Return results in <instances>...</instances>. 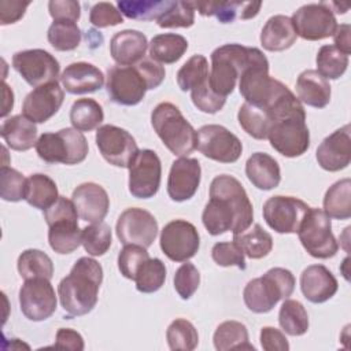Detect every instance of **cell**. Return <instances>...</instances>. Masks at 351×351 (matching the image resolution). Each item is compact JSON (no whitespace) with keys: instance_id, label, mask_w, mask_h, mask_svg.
I'll list each match as a JSON object with an SVG mask.
<instances>
[{"instance_id":"cell-5","label":"cell","mask_w":351,"mask_h":351,"mask_svg":"<svg viewBox=\"0 0 351 351\" xmlns=\"http://www.w3.org/2000/svg\"><path fill=\"white\" fill-rule=\"evenodd\" d=\"M295 289V277L291 270L273 267L262 277L247 282L243 291V299L248 310L256 314L269 313L281 300L292 295Z\"/></svg>"},{"instance_id":"cell-14","label":"cell","mask_w":351,"mask_h":351,"mask_svg":"<svg viewBox=\"0 0 351 351\" xmlns=\"http://www.w3.org/2000/svg\"><path fill=\"white\" fill-rule=\"evenodd\" d=\"M197 149L208 159L221 163L236 162L243 145L237 136L221 125H204L197 130Z\"/></svg>"},{"instance_id":"cell-59","label":"cell","mask_w":351,"mask_h":351,"mask_svg":"<svg viewBox=\"0 0 351 351\" xmlns=\"http://www.w3.org/2000/svg\"><path fill=\"white\" fill-rule=\"evenodd\" d=\"M350 32L351 27L348 23H341L340 26L337 25L335 33H333V41L335 47L346 53L347 56L351 53V40H350Z\"/></svg>"},{"instance_id":"cell-6","label":"cell","mask_w":351,"mask_h":351,"mask_svg":"<svg viewBox=\"0 0 351 351\" xmlns=\"http://www.w3.org/2000/svg\"><path fill=\"white\" fill-rule=\"evenodd\" d=\"M44 218L49 228L48 241L55 252L71 254L80 247L82 230L78 226V213L73 200L59 196L44 210Z\"/></svg>"},{"instance_id":"cell-7","label":"cell","mask_w":351,"mask_h":351,"mask_svg":"<svg viewBox=\"0 0 351 351\" xmlns=\"http://www.w3.org/2000/svg\"><path fill=\"white\" fill-rule=\"evenodd\" d=\"M34 147L38 156L47 163L78 165L88 155V141L74 128L60 129L56 133H43Z\"/></svg>"},{"instance_id":"cell-1","label":"cell","mask_w":351,"mask_h":351,"mask_svg":"<svg viewBox=\"0 0 351 351\" xmlns=\"http://www.w3.org/2000/svg\"><path fill=\"white\" fill-rule=\"evenodd\" d=\"M252 219V203L241 182L228 174L217 176L211 181L210 200L202 214L207 232L213 236L225 232L239 234L251 226Z\"/></svg>"},{"instance_id":"cell-53","label":"cell","mask_w":351,"mask_h":351,"mask_svg":"<svg viewBox=\"0 0 351 351\" xmlns=\"http://www.w3.org/2000/svg\"><path fill=\"white\" fill-rule=\"evenodd\" d=\"M191 99L195 107L207 114H215L225 106L226 97L217 95L211 86L210 81H206L203 85L191 90Z\"/></svg>"},{"instance_id":"cell-20","label":"cell","mask_w":351,"mask_h":351,"mask_svg":"<svg viewBox=\"0 0 351 351\" xmlns=\"http://www.w3.org/2000/svg\"><path fill=\"white\" fill-rule=\"evenodd\" d=\"M64 100V92L56 82L34 88L23 100L22 114L34 123H44L53 117Z\"/></svg>"},{"instance_id":"cell-28","label":"cell","mask_w":351,"mask_h":351,"mask_svg":"<svg viewBox=\"0 0 351 351\" xmlns=\"http://www.w3.org/2000/svg\"><path fill=\"white\" fill-rule=\"evenodd\" d=\"M245 174L250 182L262 191L277 188L281 181L278 162L266 152H255L248 158Z\"/></svg>"},{"instance_id":"cell-36","label":"cell","mask_w":351,"mask_h":351,"mask_svg":"<svg viewBox=\"0 0 351 351\" xmlns=\"http://www.w3.org/2000/svg\"><path fill=\"white\" fill-rule=\"evenodd\" d=\"M324 213L333 219L351 217V180L343 178L335 182L325 193Z\"/></svg>"},{"instance_id":"cell-15","label":"cell","mask_w":351,"mask_h":351,"mask_svg":"<svg viewBox=\"0 0 351 351\" xmlns=\"http://www.w3.org/2000/svg\"><path fill=\"white\" fill-rule=\"evenodd\" d=\"M129 192L138 199H149L160 186L162 165L152 149H141L129 165Z\"/></svg>"},{"instance_id":"cell-33","label":"cell","mask_w":351,"mask_h":351,"mask_svg":"<svg viewBox=\"0 0 351 351\" xmlns=\"http://www.w3.org/2000/svg\"><path fill=\"white\" fill-rule=\"evenodd\" d=\"M59 197L55 181L41 173L32 174L26 178L25 200L38 210H47Z\"/></svg>"},{"instance_id":"cell-57","label":"cell","mask_w":351,"mask_h":351,"mask_svg":"<svg viewBox=\"0 0 351 351\" xmlns=\"http://www.w3.org/2000/svg\"><path fill=\"white\" fill-rule=\"evenodd\" d=\"M29 1H14V0H1L0 1V23L10 25L18 22L29 7Z\"/></svg>"},{"instance_id":"cell-4","label":"cell","mask_w":351,"mask_h":351,"mask_svg":"<svg viewBox=\"0 0 351 351\" xmlns=\"http://www.w3.org/2000/svg\"><path fill=\"white\" fill-rule=\"evenodd\" d=\"M151 123L162 143L174 155L186 156L197 148V132L173 103H159L152 110Z\"/></svg>"},{"instance_id":"cell-45","label":"cell","mask_w":351,"mask_h":351,"mask_svg":"<svg viewBox=\"0 0 351 351\" xmlns=\"http://www.w3.org/2000/svg\"><path fill=\"white\" fill-rule=\"evenodd\" d=\"M166 340L173 351H192L197 347L199 335L192 322L184 318H177L169 325Z\"/></svg>"},{"instance_id":"cell-38","label":"cell","mask_w":351,"mask_h":351,"mask_svg":"<svg viewBox=\"0 0 351 351\" xmlns=\"http://www.w3.org/2000/svg\"><path fill=\"white\" fill-rule=\"evenodd\" d=\"M16 267L23 280H30V278L51 280L53 276L52 259L45 252L34 248L25 250L18 256Z\"/></svg>"},{"instance_id":"cell-51","label":"cell","mask_w":351,"mask_h":351,"mask_svg":"<svg viewBox=\"0 0 351 351\" xmlns=\"http://www.w3.org/2000/svg\"><path fill=\"white\" fill-rule=\"evenodd\" d=\"M200 273L195 265L186 262L182 263L174 274V288L181 299L188 300L199 288Z\"/></svg>"},{"instance_id":"cell-52","label":"cell","mask_w":351,"mask_h":351,"mask_svg":"<svg viewBox=\"0 0 351 351\" xmlns=\"http://www.w3.org/2000/svg\"><path fill=\"white\" fill-rule=\"evenodd\" d=\"M211 258L218 266H237L245 269V258L243 250L234 241H223L214 244L211 250Z\"/></svg>"},{"instance_id":"cell-46","label":"cell","mask_w":351,"mask_h":351,"mask_svg":"<svg viewBox=\"0 0 351 351\" xmlns=\"http://www.w3.org/2000/svg\"><path fill=\"white\" fill-rule=\"evenodd\" d=\"M47 37L56 51H73L81 43V30L73 21H53Z\"/></svg>"},{"instance_id":"cell-60","label":"cell","mask_w":351,"mask_h":351,"mask_svg":"<svg viewBox=\"0 0 351 351\" xmlns=\"http://www.w3.org/2000/svg\"><path fill=\"white\" fill-rule=\"evenodd\" d=\"M1 86H3V97H4L1 117L4 118L10 112V110L14 107V93H12V90L10 89V86L4 81H3Z\"/></svg>"},{"instance_id":"cell-22","label":"cell","mask_w":351,"mask_h":351,"mask_svg":"<svg viewBox=\"0 0 351 351\" xmlns=\"http://www.w3.org/2000/svg\"><path fill=\"white\" fill-rule=\"evenodd\" d=\"M202 167L197 159L184 158L174 160L167 178V193L174 202L189 200L197 191Z\"/></svg>"},{"instance_id":"cell-31","label":"cell","mask_w":351,"mask_h":351,"mask_svg":"<svg viewBox=\"0 0 351 351\" xmlns=\"http://www.w3.org/2000/svg\"><path fill=\"white\" fill-rule=\"evenodd\" d=\"M0 134L14 151H27L37 143V126L23 114L3 121Z\"/></svg>"},{"instance_id":"cell-25","label":"cell","mask_w":351,"mask_h":351,"mask_svg":"<svg viewBox=\"0 0 351 351\" xmlns=\"http://www.w3.org/2000/svg\"><path fill=\"white\" fill-rule=\"evenodd\" d=\"M60 82L71 95L90 93L104 85V74L92 63L75 62L63 70Z\"/></svg>"},{"instance_id":"cell-29","label":"cell","mask_w":351,"mask_h":351,"mask_svg":"<svg viewBox=\"0 0 351 351\" xmlns=\"http://www.w3.org/2000/svg\"><path fill=\"white\" fill-rule=\"evenodd\" d=\"M296 93L300 103L324 108L330 101V85L317 70H304L296 80Z\"/></svg>"},{"instance_id":"cell-58","label":"cell","mask_w":351,"mask_h":351,"mask_svg":"<svg viewBox=\"0 0 351 351\" xmlns=\"http://www.w3.org/2000/svg\"><path fill=\"white\" fill-rule=\"evenodd\" d=\"M55 348H62V350H73V351H82L84 350V339L82 336L70 328H60L56 332V337H55V343L53 346Z\"/></svg>"},{"instance_id":"cell-50","label":"cell","mask_w":351,"mask_h":351,"mask_svg":"<svg viewBox=\"0 0 351 351\" xmlns=\"http://www.w3.org/2000/svg\"><path fill=\"white\" fill-rule=\"evenodd\" d=\"M148 258L147 248L136 244H126L118 255V269L125 278L134 280L138 267Z\"/></svg>"},{"instance_id":"cell-40","label":"cell","mask_w":351,"mask_h":351,"mask_svg":"<svg viewBox=\"0 0 351 351\" xmlns=\"http://www.w3.org/2000/svg\"><path fill=\"white\" fill-rule=\"evenodd\" d=\"M173 3L171 0H122L117 5L121 14L130 19L152 21L163 15Z\"/></svg>"},{"instance_id":"cell-48","label":"cell","mask_w":351,"mask_h":351,"mask_svg":"<svg viewBox=\"0 0 351 351\" xmlns=\"http://www.w3.org/2000/svg\"><path fill=\"white\" fill-rule=\"evenodd\" d=\"M156 21L158 25L165 29L191 27L195 23L193 1H174L173 5Z\"/></svg>"},{"instance_id":"cell-37","label":"cell","mask_w":351,"mask_h":351,"mask_svg":"<svg viewBox=\"0 0 351 351\" xmlns=\"http://www.w3.org/2000/svg\"><path fill=\"white\" fill-rule=\"evenodd\" d=\"M233 241L243 250L244 255L251 259H261L273 248V239L259 223L239 234H233Z\"/></svg>"},{"instance_id":"cell-32","label":"cell","mask_w":351,"mask_h":351,"mask_svg":"<svg viewBox=\"0 0 351 351\" xmlns=\"http://www.w3.org/2000/svg\"><path fill=\"white\" fill-rule=\"evenodd\" d=\"M148 45L151 59L166 64H171L180 60L188 49L186 38L176 33L156 34Z\"/></svg>"},{"instance_id":"cell-27","label":"cell","mask_w":351,"mask_h":351,"mask_svg":"<svg viewBox=\"0 0 351 351\" xmlns=\"http://www.w3.org/2000/svg\"><path fill=\"white\" fill-rule=\"evenodd\" d=\"M195 10L203 16H215L221 23H232L236 19H251L259 12L261 1H193Z\"/></svg>"},{"instance_id":"cell-18","label":"cell","mask_w":351,"mask_h":351,"mask_svg":"<svg viewBox=\"0 0 351 351\" xmlns=\"http://www.w3.org/2000/svg\"><path fill=\"white\" fill-rule=\"evenodd\" d=\"M115 230L123 245L136 244L148 248L156 239L158 222L149 211L130 207L118 217Z\"/></svg>"},{"instance_id":"cell-8","label":"cell","mask_w":351,"mask_h":351,"mask_svg":"<svg viewBox=\"0 0 351 351\" xmlns=\"http://www.w3.org/2000/svg\"><path fill=\"white\" fill-rule=\"evenodd\" d=\"M303 248L314 258L328 259L336 255L339 243L332 233L330 218L321 208H308L299 230Z\"/></svg>"},{"instance_id":"cell-35","label":"cell","mask_w":351,"mask_h":351,"mask_svg":"<svg viewBox=\"0 0 351 351\" xmlns=\"http://www.w3.org/2000/svg\"><path fill=\"white\" fill-rule=\"evenodd\" d=\"M237 119L243 130L256 140L267 138V134L274 123L269 111L247 101L239 108Z\"/></svg>"},{"instance_id":"cell-44","label":"cell","mask_w":351,"mask_h":351,"mask_svg":"<svg viewBox=\"0 0 351 351\" xmlns=\"http://www.w3.org/2000/svg\"><path fill=\"white\" fill-rule=\"evenodd\" d=\"M317 71L325 80L340 78L348 66V56L335 45H322L317 53Z\"/></svg>"},{"instance_id":"cell-11","label":"cell","mask_w":351,"mask_h":351,"mask_svg":"<svg viewBox=\"0 0 351 351\" xmlns=\"http://www.w3.org/2000/svg\"><path fill=\"white\" fill-rule=\"evenodd\" d=\"M12 67L30 86H41L56 82L59 77V62L44 49H25L14 53Z\"/></svg>"},{"instance_id":"cell-12","label":"cell","mask_w":351,"mask_h":351,"mask_svg":"<svg viewBox=\"0 0 351 351\" xmlns=\"http://www.w3.org/2000/svg\"><path fill=\"white\" fill-rule=\"evenodd\" d=\"M267 138L270 145L287 158L303 155L310 147V132L306 125V117H289L274 122Z\"/></svg>"},{"instance_id":"cell-9","label":"cell","mask_w":351,"mask_h":351,"mask_svg":"<svg viewBox=\"0 0 351 351\" xmlns=\"http://www.w3.org/2000/svg\"><path fill=\"white\" fill-rule=\"evenodd\" d=\"M106 86L110 99L121 106L138 104L149 89L148 81L138 64L112 66L107 71Z\"/></svg>"},{"instance_id":"cell-41","label":"cell","mask_w":351,"mask_h":351,"mask_svg":"<svg viewBox=\"0 0 351 351\" xmlns=\"http://www.w3.org/2000/svg\"><path fill=\"white\" fill-rule=\"evenodd\" d=\"M278 324L289 336H302L308 330V314L300 302L287 298L280 307Z\"/></svg>"},{"instance_id":"cell-10","label":"cell","mask_w":351,"mask_h":351,"mask_svg":"<svg viewBox=\"0 0 351 351\" xmlns=\"http://www.w3.org/2000/svg\"><path fill=\"white\" fill-rule=\"evenodd\" d=\"M298 36L308 41H318L333 36L337 22L329 3H313L298 8L292 18Z\"/></svg>"},{"instance_id":"cell-26","label":"cell","mask_w":351,"mask_h":351,"mask_svg":"<svg viewBox=\"0 0 351 351\" xmlns=\"http://www.w3.org/2000/svg\"><path fill=\"white\" fill-rule=\"evenodd\" d=\"M148 48L147 37L138 32L126 29L112 36L110 41L111 58L119 66H134L144 59Z\"/></svg>"},{"instance_id":"cell-39","label":"cell","mask_w":351,"mask_h":351,"mask_svg":"<svg viewBox=\"0 0 351 351\" xmlns=\"http://www.w3.org/2000/svg\"><path fill=\"white\" fill-rule=\"evenodd\" d=\"M104 112L101 106L89 97L78 99L70 110V122L80 132H90L103 122Z\"/></svg>"},{"instance_id":"cell-24","label":"cell","mask_w":351,"mask_h":351,"mask_svg":"<svg viewBox=\"0 0 351 351\" xmlns=\"http://www.w3.org/2000/svg\"><path fill=\"white\" fill-rule=\"evenodd\" d=\"M339 284L332 271L324 265H311L300 276V289L311 303H324L337 292Z\"/></svg>"},{"instance_id":"cell-42","label":"cell","mask_w":351,"mask_h":351,"mask_svg":"<svg viewBox=\"0 0 351 351\" xmlns=\"http://www.w3.org/2000/svg\"><path fill=\"white\" fill-rule=\"evenodd\" d=\"M208 60L197 53L189 58L177 71V84L182 92L192 90L208 81Z\"/></svg>"},{"instance_id":"cell-56","label":"cell","mask_w":351,"mask_h":351,"mask_svg":"<svg viewBox=\"0 0 351 351\" xmlns=\"http://www.w3.org/2000/svg\"><path fill=\"white\" fill-rule=\"evenodd\" d=\"M261 346L266 351H288L289 343L285 335L271 326H265L261 330Z\"/></svg>"},{"instance_id":"cell-55","label":"cell","mask_w":351,"mask_h":351,"mask_svg":"<svg viewBox=\"0 0 351 351\" xmlns=\"http://www.w3.org/2000/svg\"><path fill=\"white\" fill-rule=\"evenodd\" d=\"M48 10L53 21L77 22L81 15V5L74 0H52L48 3Z\"/></svg>"},{"instance_id":"cell-17","label":"cell","mask_w":351,"mask_h":351,"mask_svg":"<svg viewBox=\"0 0 351 351\" xmlns=\"http://www.w3.org/2000/svg\"><path fill=\"white\" fill-rule=\"evenodd\" d=\"M96 145L101 156L117 167H129L138 152L134 137L115 125H103L97 129Z\"/></svg>"},{"instance_id":"cell-13","label":"cell","mask_w":351,"mask_h":351,"mask_svg":"<svg viewBox=\"0 0 351 351\" xmlns=\"http://www.w3.org/2000/svg\"><path fill=\"white\" fill-rule=\"evenodd\" d=\"M160 248L173 262H186L200 247V236L195 225L184 219H174L160 232Z\"/></svg>"},{"instance_id":"cell-34","label":"cell","mask_w":351,"mask_h":351,"mask_svg":"<svg viewBox=\"0 0 351 351\" xmlns=\"http://www.w3.org/2000/svg\"><path fill=\"white\" fill-rule=\"evenodd\" d=\"M214 347L218 351L255 350L248 340L247 326L239 321H225L214 332Z\"/></svg>"},{"instance_id":"cell-23","label":"cell","mask_w":351,"mask_h":351,"mask_svg":"<svg viewBox=\"0 0 351 351\" xmlns=\"http://www.w3.org/2000/svg\"><path fill=\"white\" fill-rule=\"evenodd\" d=\"M71 200L78 217L86 222H101L110 208V197L106 189L95 182H84L73 191Z\"/></svg>"},{"instance_id":"cell-47","label":"cell","mask_w":351,"mask_h":351,"mask_svg":"<svg viewBox=\"0 0 351 351\" xmlns=\"http://www.w3.org/2000/svg\"><path fill=\"white\" fill-rule=\"evenodd\" d=\"M81 244L92 256L104 255L111 247V228L106 222H96L82 229Z\"/></svg>"},{"instance_id":"cell-54","label":"cell","mask_w":351,"mask_h":351,"mask_svg":"<svg viewBox=\"0 0 351 351\" xmlns=\"http://www.w3.org/2000/svg\"><path fill=\"white\" fill-rule=\"evenodd\" d=\"M89 22L96 27H108V26H115L122 23L123 16L114 4L107 1H100L90 8Z\"/></svg>"},{"instance_id":"cell-16","label":"cell","mask_w":351,"mask_h":351,"mask_svg":"<svg viewBox=\"0 0 351 351\" xmlns=\"http://www.w3.org/2000/svg\"><path fill=\"white\" fill-rule=\"evenodd\" d=\"M307 203L293 196H271L263 204V218L277 233H298L308 211Z\"/></svg>"},{"instance_id":"cell-43","label":"cell","mask_w":351,"mask_h":351,"mask_svg":"<svg viewBox=\"0 0 351 351\" xmlns=\"http://www.w3.org/2000/svg\"><path fill=\"white\" fill-rule=\"evenodd\" d=\"M166 280V266L159 258H148L138 267L136 277V288L143 293H152L162 288Z\"/></svg>"},{"instance_id":"cell-3","label":"cell","mask_w":351,"mask_h":351,"mask_svg":"<svg viewBox=\"0 0 351 351\" xmlns=\"http://www.w3.org/2000/svg\"><path fill=\"white\" fill-rule=\"evenodd\" d=\"M263 64H269V60L258 48L241 44L221 45L211 53L210 86L217 95L226 97L245 70Z\"/></svg>"},{"instance_id":"cell-49","label":"cell","mask_w":351,"mask_h":351,"mask_svg":"<svg viewBox=\"0 0 351 351\" xmlns=\"http://www.w3.org/2000/svg\"><path fill=\"white\" fill-rule=\"evenodd\" d=\"M26 178L15 169L5 165L0 169V196L5 202H19L25 199Z\"/></svg>"},{"instance_id":"cell-30","label":"cell","mask_w":351,"mask_h":351,"mask_svg":"<svg viewBox=\"0 0 351 351\" xmlns=\"http://www.w3.org/2000/svg\"><path fill=\"white\" fill-rule=\"evenodd\" d=\"M296 32L291 18L274 15L267 19L261 32V44L266 51L281 52L291 48L296 41Z\"/></svg>"},{"instance_id":"cell-2","label":"cell","mask_w":351,"mask_h":351,"mask_svg":"<svg viewBox=\"0 0 351 351\" xmlns=\"http://www.w3.org/2000/svg\"><path fill=\"white\" fill-rule=\"evenodd\" d=\"M101 281V265L93 258H80L58 287L59 300L64 313L69 317H80L90 313L97 303Z\"/></svg>"},{"instance_id":"cell-21","label":"cell","mask_w":351,"mask_h":351,"mask_svg":"<svg viewBox=\"0 0 351 351\" xmlns=\"http://www.w3.org/2000/svg\"><path fill=\"white\" fill-rule=\"evenodd\" d=\"M351 126L347 123L325 137L318 145L315 158L326 171H340L351 162Z\"/></svg>"},{"instance_id":"cell-19","label":"cell","mask_w":351,"mask_h":351,"mask_svg":"<svg viewBox=\"0 0 351 351\" xmlns=\"http://www.w3.org/2000/svg\"><path fill=\"white\" fill-rule=\"evenodd\" d=\"M22 314L30 321H44L56 310V295L48 278H30L19 289Z\"/></svg>"}]
</instances>
